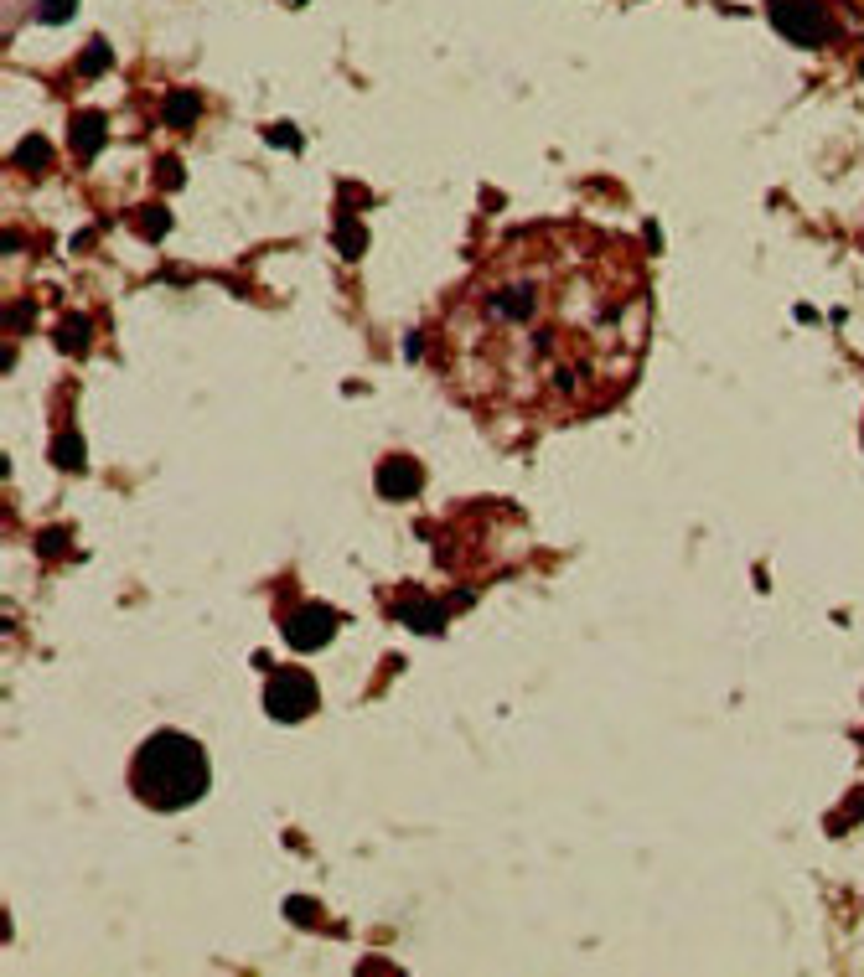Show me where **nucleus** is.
Masks as SVG:
<instances>
[{"instance_id": "20e7f679", "label": "nucleus", "mask_w": 864, "mask_h": 977, "mask_svg": "<svg viewBox=\"0 0 864 977\" xmlns=\"http://www.w3.org/2000/svg\"><path fill=\"white\" fill-rule=\"evenodd\" d=\"M771 26L797 42V47H823L833 42V11L823 0H771Z\"/></svg>"}, {"instance_id": "2eb2a0df", "label": "nucleus", "mask_w": 864, "mask_h": 977, "mask_svg": "<svg viewBox=\"0 0 864 977\" xmlns=\"http://www.w3.org/2000/svg\"><path fill=\"white\" fill-rule=\"evenodd\" d=\"M135 228H140L145 238H166L171 212H166V207H140V212H135Z\"/></svg>"}, {"instance_id": "a211bd4d", "label": "nucleus", "mask_w": 864, "mask_h": 977, "mask_svg": "<svg viewBox=\"0 0 864 977\" xmlns=\"http://www.w3.org/2000/svg\"><path fill=\"white\" fill-rule=\"evenodd\" d=\"M285 915H290L295 926H316V905H311V900H290Z\"/></svg>"}, {"instance_id": "f3484780", "label": "nucleus", "mask_w": 864, "mask_h": 977, "mask_svg": "<svg viewBox=\"0 0 864 977\" xmlns=\"http://www.w3.org/2000/svg\"><path fill=\"white\" fill-rule=\"evenodd\" d=\"M73 6H78V0H42V21L63 26V21H73Z\"/></svg>"}, {"instance_id": "423d86ee", "label": "nucleus", "mask_w": 864, "mask_h": 977, "mask_svg": "<svg viewBox=\"0 0 864 977\" xmlns=\"http://www.w3.org/2000/svg\"><path fill=\"white\" fill-rule=\"evenodd\" d=\"M373 481L389 502H409V497H420V486H425V466L409 461V455H389V461H378Z\"/></svg>"}, {"instance_id": "f03ea898", "label": "nucleus", "mask_w": 864, "mask_h": 977, "mask_svg": "<svg viewBox=\"0 0 864 977\" xmlns=\"http://www.w3.org/2000/svg\"><path fill=\"white\" fill-rule=\"evenodd\" d=\"M207 786H213L207 750L192 735H176V729H156L130 760V791L151 812H182L202 802Z\"/></svg>"}, {"instance_id": "9b49d317", "label": "nucleus", "mask_w": 864, "mask_h": 977, "mask_svg": "<svg viewBox=\"0 0 864 977\" xmlns=\"http://www.w3.org/2000/svg\"><path fill=\"white\" fill-rule=\"evenodd\" d=\"M16 166H21V171H42V166H52V145H47L42 135H26V140L16 145Z\"/></svg>"}, {"instance_id": "dca6fc26", "label": "nucleus", "mask_w": 864, "mask_h": 977, "mask_svg": "<svg viewBox=\"0 0 864 977\" xmlns=\"http://www.w3.org/2000/svg\"><path fill=\"white\" fill-rule=\"evenodd\" d=\"M104 68H109V42H88V52L78 57V73L94 78V73H104Z\"/></svg>"}, {"instance_id": "0eeeda50", "label": "nucleus", "mask_w": 864, "mask_h": 977, "mask_svg": "<svg viewBox=\"0 0 864 977\" xmlns=\"http://www.w3.org/2000/svg\"><path fill=\"white\" fill-rule=\"evenodd\" d=\"M394 616H399L409 631H420V636H440V631H445V605H435V600H425V595H404V600H394Z\"/></svg>"}, {"instance_id": "1a4fd4ad", "label": "nucleus", "mask_w": 864, "mask_h": 977, "mask_svg": "<svg viewBox=\"0 0 864 977\" xmlns=\"http://www.w3.org/2000/svg\"><path fill=\"white\" fill-rule=\"evenodd\" d=\"M332 243H337V254H342V259H363V249H368V233H363V223H357L352 212H337Z\"/></svg>"}, {"instance_id": "39448f33", "label": "nucleus", "mask_w": 864, "mask_h": 977, "mask_svg": "<svg viewBox=\"0 0 864 977\" xmlns=\"http://www.w3.org/2000/svg\"><path fill=\"white\" fill-rule=\"evenodd\" d=\"M337 610L332 605H301V610H290V616H285V641H290V647L295 652H321L326 647V641H332L337 636Z\"/></svg>"}, {"instance_id": "4468645a", "label": "nucleus", "mask_w": 864, "mask_h": 977, "mask_svg": "<svg viewBox=\"0 0 864 977\" xmlns=\"http://www.w3.org/2000/svg\"><path fill=\"white\" fill-rule=\"evenodd\" d=\"M854 822H864V786H854V797H849V807H844V812H833V817H828V833L839 838V833H849V828H854Z\"/></svg>"}, {"instance_id": "aec40b11", "label": "nucleus", "mask_w": 864, "mask_h": 977, "mask_svg": "<svg viewBox=\"0 0 864 977\" xmlns=\"http://www.w3.org/2000/svg\"><path fill=\"white\" fill-rule=\"evenodd\" d=\"M270 140H275V145H301V135H295V125H275V130H270Z\"/></svg>"}, {"instance_id": "7ed1b4c3", "label": "nucleus", "mask_w": 864, "mask_h": 977, "mask_svg": "<svg viewBox=\"0 0 864 977\" xmlns=\"http://www.w3.org/2000/svg\"><path fill=\"white\" fill-rule=\"evenodd\" d=\"M316 704H321V693H316V678L306 667H270V683H264V709H270V719L301 724V719L316 714Z\"/></svg>"}, {"instance_id": "9d476101", "label": "nucleus", "mask_w": 864, "mask_h": 977, "mask_svg": "<svg viewBox=\"0 0 864 977\" xmlns=\"http://www.w3.org/2000/svg\"><path fill=\"white\" fill-rule=\"evenodd\" d=\"M197 114H202V99L192 94V88H176V94L166 99V125L171 130H192Z\"/></svg>"}, {"instance_id": "ddd939ff", "label": "nucleus", "mask_w": 864, "mask_h": 977, "mask_svg": "<svg viewBox=\"0 0 864 977\" xmlns=\"http://www.w3.org/2000/svg\"><path fill=\"white\" fill-rule=\"evenodd\" d=\"M52 461L63 466V471H78V466H83V435H73V430L57 435V440H52Z\"/></svg>"}, {"instance_id": "6e6552de", "label": "nucleus", "mask_w": 864, "mask_h": 977, "mask_svg": "<svg viewBox=\"0 0 864 977\" xmlns=\"http://www.w3.org/2000/svg\"><path fill=\"white\" fill-rule=\"evenodd\" d=\"M104 140H109V119H104L99 109L73 114V156H78V161H94L99 150H104Z\"/></svg>"}, {"instance_id": "412c9836", "label": "nucleus", "mask_w": 864, "mask_h": 977, "mask_svg": "<svg viewBox=\"0 0 864 977\" xmlns=\"http://www.w3.org/2000/svg\"><path fill=\"white\" fill-rule=\"evenodd\" d=\"M63 543H68L63 533H42V554H63Z\"/></svg>"}, {"instance_id": "f257e3e1", "label": "nucleus", "mask_w": 864, "mask_h": 977, "mask_svg": "<svg viewBox=\"0 0 864 977\" xmlns=\"http://www.w3.org/2000/svg\"><path fill=\"white\" fill-rule=\"evenodd\" d=\"M637 249L590 228H528L476 264L435 321L456 399L497 424H580L611 409L647 357Z\"/></svg>"}, {"instance_id": "f8f14e48", "label": "nucleus", "mask_w": 864, "mask_h": 977, "mask_svg": "<svg viewBox=\"0 0 864 977\" xmlns=\"http://www.w3.org/2000/svg\"><path fill=\"white\" fill-rule=\"evenodd\" d=\"M57 347H63L68 357L88 352V316H68L63 326H57Z\"/></svg>"}, {"instance_id": "6ab92c4d", "label": "nucleus", "mask_w": 864, "mask_h": 977, "mask_svg": "<svg viewBox=\"0 0 864 977\" xmlns=\"http://www.w3.org/2000/svg\"><path fill=\"white\" fill-rule=\"evenodd\" d=\"M161 187H182V161H161Z\"/></svg>"}]
</instances>
